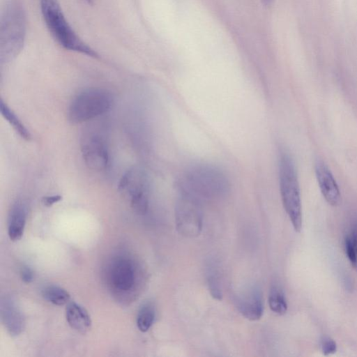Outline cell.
<instances>
[{"label": "cell", "mask_w": 357, "mask_h": 357, "mask_svg": "<svg viewBox=\"0 0 357 357\" xmlns=\"http://www.w3.org/2000/svg\"><path fill=\"white\" fill-rule=\"evenodd\" d=\"M41 14L50 33L63 49L98 58V53L77 34L68 22L58 0H39Z\"/></svg>", "instance_id": "1"}, {"label": "cell", "mask_w": 357, "mask_h": 357, "mask_svg": "<svg viewBox=\"0 0 357 357\" xmlns=\"http://www.w3.org/2000/svg\"><path fill=\"white\" fill-rule=\"evenodd\" d=\"M182 194L198 201V198H210L225 194L229 183L225 173L208 164H199L188 169L181 181Z\"/></svg>", "instance_id": "2"}, {"label": "cell", "mask_w": 357, "mask_h": 357, "mask_svg": "<svg viewBox=\"0 0 357 357\" xmlns=\"http://www.w3.org/2000/svg\"><path fill=\"white\" fill-rule=\"evenodd\" d=\"M26 33L24 10L15 3L8 5L1 18L0 61L1 63L14 59L23 49Z\"/></svg>", "instance_id": "3"}, {"label": "cell", "mask_w": 357, "mask_h": 357, "mask_svg": "<svg viewBox=\"0 0 357 357\" xmlns=\"http://www.w3.org/2000/svg\"><path fill=\"white\" fill-rule=\"evenodd\" d=\"M279 184L282 202L294 230L302 229V209L298 178L291 157L282 151L279 159Z\"/></svg>", "instance_id": "4"}, {"label": "cell", "mask_w": 357, "mask_h": 357, "mask_svg": "<svg viewBox=\"0 0 357 357\" xmlns=\"http://www.w3.org/2000/svg\"><path fill=\"white\" fill-rule=\"evenodd\" d=\"M112 103L113 97L107 90L86 89L71 101L68 110V120L73 123L88 121L107 112Z\"/></svg>", "instance_id": "5"}, {"label": "cell", "mask_w": 357, "mask_h": 357, "mask_svg": "<svg viewBox=\"0 0 357 357\" xmlns=\"http://www.w3.org/2000/svg\"><path fill=\"white\" fill-rule=\"evenodd\" d=\"M118 189L130 198L132 209L144 214L149 207L150 182L146 172L139 167H132L121 178Z\"/></svg>", "instance_id": "6"}, {"label": "cell", "mask_w": 357, "mask_h": 357, "mask_svg": "<svg viewBox=\"0 0 357 357\" xmlns=\"http://www.w3.org/2000/svg\"><path fill=\"white\" fill-rule=\"evenodd\" d=\"M175 217L177 229L182 235L194 236L199 234L202 217L197 200L182 194L176 206Z\"/></svg>", "instance_id": "7"}, {"label": "cell", "mask_w": 357, "mask_h": 357, "mask_svg": "<svg viewBox=\"0 0 357 357\" xmlns=\"http://www.w3.org/2000/svg\"><path fill=\"white\" fill-rule=\"evenodd\" d=\"M81 151L85 164L91 169H105L109 162L106 142L97 132H86L81 141Z\"/></svg>", "instance_id": "8"}, {"label": "cell", "mask_w": 357, "mask_h": 357, "mask_svg": "<svg viewBox=\"0 0 357 357\" xmlns=\"http://www.w3.org/2000/svg\"><path fill=\"white\" fill-rule=\"evenodd\" d=\"M135 268L132 260L117 257L109 265L108 279L112 288L119 292L131 291L135 284Z\"/></svg>", "instance_id": "9"}, {"label": "cell", "mask_w": 357, "mask_h": 357, "mask_svg": "<svg viewBox=\"0 0 357 357\" xmlns=\"http://www.w3.org/2000/svg\"><path fill=\"white\" fill-rule=\"evenodd\" d=\"M315 173L321 192L326 201L333 206L341 202L340 191L328 166L321 160L315 164Z\"/></svg>", "instance_id": "10"}, {"label": "cell", "mask_w": 357, "mask_h": 357, "mask_svg": "<svg viewBox=\"0 0 357 357\" xmlns=\"http://www.w3.org/2000/svg\"><path fill=\"white\" fill-rule=\"evenodd\" d=\"M236 303L240 313L250 321L259 320L263 314L262 294L257 287H252L241 295Z\"/></svg>", "instance_id": "11"}, {"label": "cell", "mask_w": 357, "mask_h": 357, "mask_svg": "<svg viewBox=\"0 0 357 357\" xmlns=\"http://www.w3.org/2000/svg\"><path fill=\"white\" fill-rule=\"evenodd\" d=\"M1 317L3 324L11 335H18L24 327V318L15 301L5 297L1 301Z\"/></svg>", "instance_id": "12"}, {"label": "cell", "mask_w": 357, "mask_h": 357, "mask_svg": "<svg viewBox=\"0 0 357 357\" xmlns=\"http://www.w3.org/2000/svg\"><path fill=\"white\" fill-rule=\"evenodd\" d=\"M26 220V210L24 204L16 201L11 206L8 218V234L13 241L20 240L24 234Z\"/></svg>", "instance_id": "13"}, {"label": "cell", "mask_w": 357, "mask_h": 357, "mask_svg": "<svg viewBox=\"0 0 357 357\" xmlns=\"http://www.w3.org/2000/svg\"><path fill=\"white\" fill-rule=\"evenodd\" d=\"M66 317L70 327L81 333H86L91 328V320L88 312L75 302L68 303Z\"/></svg>", "instance_id": "14"}, {"label": "cell", "mask_w": 357, "mask_h": 357, "mask_svg": "<svg viewBox=\"0 0 357 357\" xmlns=\"http://www.w3.org/2000/svg\"><path fill=\"white\" fill-rule=\"evenodd\" d=\"M0 112L3 117L22 138L26 141L31 139V134L29 130L2 99L0 100Z\"/></svg>", "instance_id": "15"}, {"label": "cell", "mask_w": 357, "mask_h": 357, "mask_svg": "<svg viewBox=\"0 0 357 357\" xmlns=\"http://www.w3.org/2000/svg\"><path fill=\"white\" fill-rule=\"evenodd\" d=\"M155 317L153 304L151 302L144 303L139 308L137 317V326L142 332H146L153 325Z\"/></svg>", "instance_id": "16"}, {"label": "cell", "mask_w": 357, "mask_h": 357, "mask_svg": "<svg viewBox=\"0 0 357 357\" xmlns=\"http://www.w3.org/2000/svg\"><path fill=\"white\" fill-rule=\"evenodd\" d=\"M42 295L46 301L56 305H63L69 303L70 298L66 289L54 285L45 287L42 290Z\"/></svg>", "instance_id": "17"}, {"label": "cell", "mask_w": 357, "mask_h": 357, "mask_svg": "<svg viewBox=\"0 0 357 357\" xmlns=\"http://www.w3.org/2000/svg\"><path fill=\"white\" fill-rule=\"evenodd\" d=\"M268 305L270 309L274 313L282 315L287 310V303L282 290L278 287H273L268 296Z\"/></svg>", "instance_id": "18"}, {"label": "cell", "mask_w": 357, "mask_h": 357, "mask_svg": "<svg viewBox=\"0 0 357 357\" xmlns=\"http://www.w3.org/2000/svg\"><path fill=\"white\" fill-rule=\"evenodd\" d=\"M216 271H210L208 275V284L212 296L218 300L222 298V291L220 287L219 277Z\"/></svg>", "instance_id": "19"}, {"label": "cell", "mask_w": 357, "mask_h": 357, "mask_svg": "<svg viewBox=\"0 0 357 357\" xmlns=\"http://www.w3.org/2000/svg\"><path fill=\"white\" fill-rule=\"evenodd\" d=\"M344 248L347 257L351 264L355 266L357 261V254L349 235L345 238Z\"/></svg>", "instance_id": "20"}, {"label": "cell", "mask_w": 357, "mask_h": 357, "mask_svg": "<svg viewBox=\"0 0 357 357\" xmlns=\"http://www.w3.org/2000/svg\"><path fill=\"white\" fill-rule=\"evenodd\" d=\"M321 349L326 356L333 354L337 350L336 342L331 337H325L321 340Z\"/></svg>", "instance_id": "21"}, {"label": "cell", "mask_w": 357, "mask_h": 357, "mask_svg": "<svg viewBox=\"0 0 357 357\" xmlns=\"http://www.w3.org/2000/svg\"><path fill=\"white\" fill-rule=\"evenodd\" d=\"M20 278L25 283H30L33 280V273L28 266H24L20 270Z\"/></svg>", "instance_id": "22"}, {"label": "cell", "mask_w": 357, "mask_h": 357, "mask_svg": "<svg viewBox=\"0 0 357 357\" xmlns=\"http://www.w3.org/2000/svg\"><path fill=\"white\" fill-rule=\"evenodd\" d=\"M62 199V197L59 195L46 196L42 199L43 203L46 206H51L54 204L59 202Z\"/></svg>", "instance_id": "23"}, {"label": "cell", "mask_w": 357, "mask_h": 357, "mask_svg": "<svg viewBox=\"0 0 357 357\" xmlns=\"http://www.w3.org/2000/svg\"><path fill=\"white\" fill-rule=\"evenodd\" d=\"M351 241L355 247L357 254V220L354 223L351 234L349 235Z\"/></svg>", "instance_id": "24"}, {"label": "cell", "mask_w": 357, "mask_h": 357, "mask_svg": "<svg viewBox=\"0 0 357 357\" xmlns=\"http://www.w3.org/2000/svg\"><path fill=\"white\" fill-rule=\"evenodd\" d=\"M264 6H270L274 0H260Z\"/></svg>", "instance_id": "25"}, {"label": "cell", "mask_w": 357, "mask_h": 357, "mask_svg": "<svg viewBox=\"0 0 357 357\" xmlns=\"http://www.w3.org/2000/svg\"><path fill=\"white\" fill-rule=\"evenodd\" d=\"M354 267L356 268V269H357V261H356V264Z\"/></svg>", "instance_id": "26"}]
</instances>
